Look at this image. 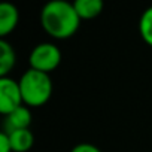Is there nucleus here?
Returning <instances> with one entry per match:
<instances>
[{
    "instance_id": "f257e3e1",
    "label": "nucleus",
    "mask_w": 152,
    "mask_h": 152,
    "mask_svg": "<svg viewBox=\"0 0 152 152\" xmlns=\"http://www.w3.org/2000/svg\"><path fill=\"white\" fill-rule=\"evenodd\" d=\"M81 18L75 5L66 0H52L40 12V24L43 30L54 39H69L79 28Z\"/></svg>"
},
{
    "instance_id": "f03ea898",
    "label": "nucleus",
    "mask_w": 152,
    "mask_h": 152,
    "mask_svg": "<svg viewBox=\"0 0 152 152\" xmlns=\"http://www.w3.org/2000/svg\"><path fill=\"white\" fill-rule=\"evenodd\" d=\"M24 106H43L52 94V81L48 73L28 69L18 81Z\"/></svg>"
},
{
    "instance_id": "7ed1b4c3",
    "label": "nucleus",
    "mask_w": 152,
    "mask_h": 152,
    "mask_svg": "<svg viewBox=\"0 0 152 152\" xmlns=\"http://www.w3.org/2000/svg\"><path fill=\"white\" fill-rule=\"evenodd\" d=\"M61 61V52L58 49L57 45L49 43V42H43L36 45L28 57V63H30V69L37 70V72H43L48 73L55 70L60 66Z\"/></svg>"
},
{
    "instance_id": "20e7f679",
    "label": "nucleus",
    "mask_w": 152,
    "mask_h": 152,
    "mask_svg": "<svg viewBox=\"0 0 152 152\" xmlns=\"http://www.w3.org/2000/svg\"><path fill=\"white\" fill-rule=\"evenodd\" d=\"M23 104L20 84L9 76L0 78V113L6 116Z\"/></svg>"
},
{
    "instance_id": "39448f33",
    "label": "nucleus",
    "mask_w": 152,
    "mask_h": 152,
    "mask_svg": "<svg viewBox=\"0 0 152 152\" xmlns=\"http://www.w3.org/2000/svg\"><path fill=\"white\" fill-rule=\"evenodd\" d=\"M30 124H31V112L24 104L5 116V131L6 133L28 128Z\"/></svg>"
},
{
    "instance_id": "423d86ee",
    "label": "nucleus",
    "mask_w": 152,
    "mask_h": 152,
    "mask_svg": "<svg viewBox=\"0 0 152 152\" xmlns=\"http://www.w3.org/2000/svg\"><path fill=\"white\" fill-rule=\"evenodd\" d=\"M20 14L12 3L0 5V36H8L18 26Z\"/></svg>"
},
{
    "instance_id": "0eeeda50",
    "label": "nucleus",
    "mask_w": 152,
    "mask_h": 152,
    "mask_svg": "<svg viewBox=\"0 0 152 152\" xmlns=\"http://www.w3.org/2000/svg\"><path fill=\"white\" fill-rule=\"evenodd\" d=\"M8 136H9L14 152H27L34 143V136L30 131V128L12 131V133H8Z\"/></svg>"
},
{
    "instance_id": "6e6552de",
    "label": "nucleus",
    "mask_w": 152,
    "mask_h": 152,
    "mask_svg": "<svg viewBox=\"0 0 152 152\" xmlns=\"http://www.w3.org/2000/svg\"><path fill=\"white\" fill-rule=\"evenodd\" d=\"M81 20H93L97 18L103 11L102 0H76L73 3Z\"/></svg>"
},
{
    "instance_id": "1a4fd4ad",
    "label": "nucleus",
    "mask_w": 152,
    "mask_h": 152,
    "mask_svg": "<svg viewBox=\"0 0 152 152\" xmlns=\"http://www.w3.org/2000/svg\"><path fill=\"white\" fill-rule=\"evenodd\" d=\"M15 61L17 55L12 45L6 40H0V78L8 76V73L14 69Z\"/></svg>"
},
{
    "instance_id": "9d476101",
    "label": "nucleus",
    "mask_w": 152,
    "mask_h": 152,
    "mask_svg": "<svg viewBox=\"0 0 152 152\" xmlns=\"http://www.w3.org/2000/svg\"><path fill=\"white\" fill-rule=\"evenodd\" d=\"M139 31H140L142 39L149 46H152V6L148 8L142 14L140 21H139Z\"/></svg>"
},
{
    "instance_id": "9b49d317",
    "label": "nucleus",
    "mask_w": 152,
    "mask_h": 152,
    "mask_svg": "<svg viewBox=\"0 0 152 152\" xmlns=\"http://www.w3.org/2000/svg\"><path fill=\"white\" fill-rule=\"evenodd\" d=\"M70 152H102L96 145H91V143H79L76 145Z\"/></svg>"
},
{
    "instance_id": "f8f14e48",
    "label": "nucleus",
    "mask_w": 152,
    "mask_h": 152,
    "mask_svg": "<svg viewBox=\"0 0 152 152\" xmlns=\"http://www.w3.org/2000/svg\"><path fill=\"white\" fill-rule=\"evenodd\" d=\"M0 152H14L11 146V140L6 131L0 133Z\"/></svg>"
}]
</instances>
